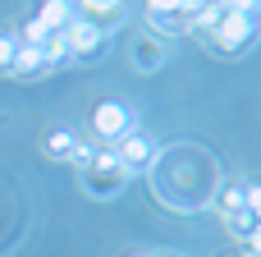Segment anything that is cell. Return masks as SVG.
Listing matches in <instances>:
<instances>
[{"mask_svg":"<svg viewBox=\"0 0 261 257\" xmlns=\"http://www.w3.org/2000/svg\"><path fill=\"white\" fill-rule=\"evenodd\" d=\"M257 32V18L252 14H239V9H220V18L211 23V41L220 51H243Z\"/></svg>","mask_w":261,"mask_h":257,"instance_id":"7a4b0ae2","label":"cell"},{"mask_svg":"<svg viewBox=\"0 0 261 257\" xmlns=\"http://www.w3.org/2000/svg\"><path fill=\"white\" fill-rule=\"evenodd\" d=\"M78 166H83V189L92 193V198H119L124 189H128V170L115 161V152H106V147H83L78 152Z\"/></svg>","mask_w":261,"mask_h":257,"instance_id":"6da1fadb","label":"cell"},{"mask_svg":"<svg viewBox=\"0 0 261 257\" xmlns=\"http://www.w3.org/2000/svg\"><path fill=\"white\" fill-rule=\"evenodd\" d=\"M60 32H64V41H69V55H78V60H96V55L106 51V32H101L96 23L78 18V14H73Z\"/></svg>","mask_w":261,"mask_h":257,"instance_id":"3957f363","label":"cell"},{"mask_svg":"<svg viewBox=\"0 0 261 257\" xmlns=\"http://www.w3.org/2000/svg\"><path fill=\"white\" fill-rule=\"evenodd\" d=\"M46 152H50L55 161H69V156H78V152H83V143H78L69 129H60V133H50V138H46Z\"/></svg>","mask_w":261,"mask_h":257,"instance_id":"ba28073f","label":"cell"},{"mask_svg":"<svg viewBox=\"0 0 261 257\" xmlns=\"http://www.w3.org/2000/svg\"><path fill=\"white\" fill-rule=\"evenodd\" d=\"M92 129H96L101 138L119 143L124 133H133V110H128L124 101H101V106L92 110Z\"/></svg>","mask_w":261,"mask_h":257,"instance_id":"277c9868","label":"cell"},{"mask_svg":"<svg viewBox=\"0 0 261 257\" xmlns=\"http://www.w3.org/2000/svg\"><path fill=\"white\" fill-rule=\"evenodd\" d=\"M161 60H165V46H161V37H156V41L147 37V41L138 46V64H142V69H151V64H161Z\"/></svg>","mask_w":261,"mask_h":257,"instance_id":"8fae6325","label":"cell"},{"mask_svg":"<svg viewBox=\"0 0 261 257\" xmlns=\"http://www.w3.org/2000/svg\"><path fill=\"white\" fill-rule=\"evenodd\" d=\"M243 257H257V248H248V253H243Z\"/></svg>","mask_w":261,"mask_h":257,"instance_id":"4fadbf2b","label":"cell"},{"mask_svg":"<svg viewBox=\"0 0 261 257\" xmlns=\"http://www.w3.org/2000/svg\"><path fill=\"white\" fill-rule=\"evenodd\" d=\"M133 257H142V253H133Z\"/></svg>","mask_w":261,"mask_h":257,"instance_id":"9a60e30c","label":"cell"},{"mask_svg":"<svg viewBox=\"0 0 261 257\" xmlns=\"http://www.w3.org/2000/svg\"><path fill=\"white\" fill-rule=\"evenodd\" d=\"M115 161L133 175V170H151L156 166V143L147 138V133H124L119 143H115Z\"/></svg>","mask_w":261,"mask_h":257,"instance_id":"5b68a950","label":"cell"},{"mask_svg":"<svg viewBox=\"0 0 261 257\" xmlns=\"http://www.w3.org/2000/svg\"><path fill=\"white\" fill-rule=\"evenodd\" d=\"M78 5H83V14H92L87 23H96L101 32H106V23L124 18V0H78Z\"/></svg>","mask_w":261,"mask_h":257,"instance_id":"8992f818","label":"cell"},{"mask_svg":"<svg viewBox=\"0 0 261 257\" xmlns=\"http://www.w3.org/2000/svg\"><path fill=\"white\" fill-rule=\"evenodd\" d=\"M14 55H18V32L0 28V69H14Z\"/></svg>","mask_w":261,"mask_h":257,"instance_id":"7c38bea8","label":"cell"},{"mask_svg":"<svg viewBox=\"0 0 261 257\" xmlns=\"http://www.w3.org/2000/svg\"><path fill=\"white\" fill-rule=\"evenodd\" d=\"M41 60H46V64L69 60V41H64V32H46V41H41Z\"/></svg>","mask_w":261,"mask_h":257,"instance_id":"9c48e42d","label":"cell"},{"mask_svg":"<svg viewBox=\"0 0 261 257\" xmlns=\"http://www.w3.org/2000/svg\"><path fill=\"white\" fill-rule=\"evenodd\" d=\"M69 18H73V0H46L41 14H37V23H41L46 32H60Z\"/></svg>","mask_w":261,"mask_h":257,"instance_id":"52a82bcc","label":"cell"},{"mask_svg":"<svg viewBox=\"0 0 261 257\" xmlns=\"http://www.w3.org/2000/svg\"><path fill=\"white\" fill-rule=\"evenodd\" d=\"M165 257H184V253H165Z\"/></svg>","mask_w":261,"mask_h":257,"instance_id":"5bb4252c","label":"cell"},{"mask_svg":"<svg viewBox=\"0 0 261 257\" xmlns=\"http://www.w3.org/2000/svg\"><path fill=\"white\" fill-rule=\"evenodd\" d=\"M46 60H41V46H28V41H18V55H14V69L18 74H37Z\"/></svg>","mask_w":261,"mask_h":257,"instance_id":"30bf717a","label":"cell"}]
</instances>
